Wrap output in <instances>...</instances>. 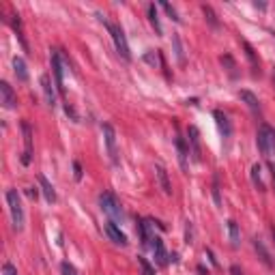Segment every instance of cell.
Listing matches in <instances>:
<instances>
[{
	"instance_id": "obj_1",
	"label": "cell",
	"mask_w": 275,
	"mask_h": 275,
	"mask_svg": "<svg viewBox=\"0 0 275 275\" xmlns=\"http://www.w3.org/2000/svg\"><path fill=\"white\" fill-rule=\"evenodd\" d=\"M99 204H101V211L110 217V222H114V224H123L125 213H123L121 202L116 200V196H114V194L103 192L101 196H99Z\"/></svg>"
},
{
	"instance_id": "obj_2",
	"label": "cell",
	"mask_w": 275,
	"mask_h": 275,
	"mask_svg": "<svg viewBox=\"0 0 275 275\" xmlns=\"http://www.w3.org/2000/svg\"><path fill=\"white\" fill-rule=\"evenodd\" d=\"M7 204H9V211H11V222L16 230L24 228V207H22V198H19L17 189H9L7 192Z\"/></svg>"
},
{
	"instance_id": "obj_3",
	"label": "cell",
	"mask_w": 275,
	"mask_h": 275,
	"mask_svg": "<svg viewBox=\"0 0 275 275\" xmlns=\"http://www.w3.org/2000/svg\"><path fill=\"white\" fill-rule=\"evenodd\" d=\"M256 142H258V148H260V153L262 155L271 157V155L275 153V129L271 127V125H260Z\"/></svg>"
},
{
	"instance_id": "obj_4",
	"label": "cell",
	"mask_w": 275,
	"mask_h": 275,
	"mask_svg": "<svg viewBox=\"0 0 275 275\" xmlns=\"http://www.w3.org/2000/svg\"><path fill=\"white\" fill-rule=\"evenodd\" d=\"M49 63H52L54 84H56V88H58V91L65 93V86H63V84H65V80H63V78H65V71H67V69H65V67H67V65H65L67 61H65V56L61 54V49H52V56H49Z\"/></svg>"
},
{
	"instance_id": "obj_5",
	"label": "cell",
	"mask_w": 275,
	"mask_h": 275,
	"mask_svg": "<svg viewBox=\"0 0 275 275\" xmlns=\"http://www.w3.org/2000/svg\"><path fill=\"white\" fill-rule=\"evenodd\" d=\"M108 31L112 34L114 39V46H116V52L121 54L125 61H131V52H129V46H127V39H125V32L121 26H116V24H108Z\"/></svg>"
},
{
	"instance_id": "obj_6",
	"label": "cell",
	"mask_w": 275,
	"mask_h": 275,
	"mask_svg": "<svg viewBox=\"0 0 275 275\" xmlns=\"http://www.w3.org/2000/svg\"><path fill=\"white\" fill-rule=\"evenodd\" d=\"M22 133H24V155H22V163L28 166L32 159V127L28 121H22Z\"/></svg>"
},
{
	"instance_id": "obj_7",
	"label": "cell",
	"mask_w": 275,
	"mask_h": 275,
	"mask_svg": "<svg viewBox=\"0 0 275 275\" xmlns=\"http://www.w3.org/2000/svg\"><path fill=\"white\" fill-rule=\"evenodd\" d=\"M187 144H189L192 159L198 163L200 159H202V148H200V131H198V127H194V125L187 129Z\"/></svg>"
},
{
	"instance_id": "obj_8",
	"label": "cell",
	"mask_w": 275,
	"mask_h": 275,
	"mask_svg": "<svg viewBox=\"0 0 275 275\" xmlns=\"http://www.w3.org/2000/svg\"><path fill=\"white\" fill-rule=\"evenodd\" d=\"M103 138H106V146H108V155L112 159V163H118V151H116V131H114L112 125H103Z\"/></svg>"
},
{
	"instance_id": "obj_9",
	"label": "cell",
	"mask_w": 275,
	"mask_h": 275,
	"mask_svg": "<svg viewBox=\"0 0 275 275\" xmlns=\"http://www.w3.org/2000/svg\"><path fill=\"white\" fill-rule=\"evenodd\" d=\"M56 84H52V78L48 76V73H43L41 76V91H43V99H46V103L49 108L56 106Z\"/></svg>"
},
{
	"instance_id": "obj_10",
	"label": "cell",
	"mask_w": 275,
	"mask_h": 275,
	"mask_svg": "<svg viewBox=\"0 0 275 275\" xmlns=\"http://www.w3.org/2000/svg\"><path fill=\"white\" fill-rule=\"evenodd\" d=\"M0 103L7 110H13L17 103V97H16V93H13V88L9 86V82H0Z\"/></svg>"
},
{
	"instance_id": "obj_11",
	"label": "cell",
	"mask_w": 275,
	"mask_h": 275,
	"mask_svg": "<svg viewBox=\"0 0 275 275\" xmlns=\"http://www.w3.org/2000/svg\"><path fill=\"white\" fill-rule=\"evenodd\" d=\"M155 177H157V183H159V187H162V192L166 194V196H172V183H170V178H168L166 168L157 163V166H155Z\"/></svg>"
},
{
	"instance_id": "obj_12",
	"label": "cell",
	"mask_w": 275,
	"mask_h": 275,
	"mask_svg": "<svg viewBox=\"0 0 275 275\" xmlns=\"http://www.w3.org/2000/svg\"><path fill=\"white\" fill-rule=\"evenodd\" d=\"M106 234L110 237V241H114L116 245H127V237H125V232L118 228V224L108 222L106 224Z\"/></svg>"
},
{
	"instance_id": "obj_13",
	"label": "cell",
	"mask_w": 275,
	"mask_h": 275,
	"mask_svg": "<svg viewBox=\"0 0 275 275\" xmlns=\"http://www.w3.org/2000/svg\"><path fill=\"white\" fill-rule=\"evenodd\" d=\"M213 116H215V121H217V127H219V131H222V136H224V138H230V136H232V125H230L226 114H224L222 110H215Z\"/></svg>"
},
{
	"instance_id": "obj_14",
	"label": "cell",
	"mask_w": 275,
	"mask_h": 275,
	"mask_svg": "<svg viewBox=\"0 0 275 275\" xmlns=\"http://www.w3.org/2000/svg\"><path fill=\"white\" fill-rule=\"evenodd\" d=\"M151 247H153V254H155V260H157V264H166L168 262V254H166V247H163V241L159 237H153V243H151Z\"/></svg>"
},
{
	"instance_id": "obj_15",
	"label": "cell",
	"mask_w": 275,
	"mask_h": 275,
	"mask_svg": "<svg viewBox=\"0 0 275 275\" xmlns=\"http://www.w3.org/2000/svg\"><path fill=\"white\" fill-rule=\"evenodd\" d=\"M239 97H241L243 101H245V106H247V108L258 116V114H260V101H258L256 95L249 93V91H241V93H239Z\"/></svg>"
},
{
	"instance_id": "obj_16",
	"label": "cell",
	"mask_w": 275,
	"mask_h": 275,
	"mask_svg": "<svg viewBox=\"0 0 275 275\" xmlns=\"http://www.w3.org/2000/svg\"><path fill=\"white\" fill-rule=\"evenodd\" d=\"M138 230H140V241H142V245L146 247V245L153 241V237H155V234L151 232V222H146V219L138 222Z\"/></svg>"
},
{
	"instance_id": "obj_17",
	"label": "cell",
	"mask_w": 275,
	"mask_h": 275,
	"mask_svg": "<svg viewBox=\"0 0 275 275\" xmlns=\"http://www.w3.org/2000/svg\"><path fill=\"white\" fill-rule=\"evenodd\" d=\"M39 183H41V189H43V196H46V200L49 204H54L56 202V192H54V187H52V183L48 181L46 177H43V174H39Z\"/></svg>"
},
{
	"instance_id": "obj_18",
	"label": "cell",
	"mask_w": 275,
	"mask_h": 275,
	"mask_svg": "<svg viewBox=\"0 0 275 275\" xmlns=\"http://www.w3.org/2000/svg\"><path fill=\"white\" fill-rule=\"evenodd\" d=\"M228 237H230V245L232 247H239L241 245V230H239V224L234 219L228 222Z\"/></svg>"
},
{
	"instance_id": "obj_19",
	"label": "cell",
	"mask_w": 275,
	"mask_h": 275,
	"mask_svg": "<svg viewBox=\"0 0 275 275\" xmlns=\"http://www.w3.org/2000/svg\"><path fill=\"white\" fill-rule=\"evenodd\" d=\"M13 69H16V76L19 82H28V69H26L24 58H19V56L13 58Z\"/></svg>"
},
{
	"instance_id": "obj_20",
	"label": "cell",
	"mask_w": 275,
	"mask_h": 275,
	"mask_svg": "<svg viewBox=\"0 0 275 275\" xmlns=\"http://www.w3.org/2000/svg\"><path fill=\"white\" fill-rule=\"evenodd\" d=\"M254 247H256V252L260 254V258H262V262L267 264V267H273V260H271V254L267 252V247H264V243L260 241L258 237H254Z\"/></svg>"
},
{
	"instance_id": "obj_21",
	"label": "cell",
	"mask_w": 275,
	"mask_h": 275,
	"mask_svg": "<svg viewBox=\"0 0 275 275\" xmlns=\"http://www.w3.org/2000/svg\"><path fill=\"white\" fill-rule=\"evenodd\" d=\"M177 151H178V163H181L183 170H187V146H185V140L177 138Z\"/></svg>"
},
{
	"instance_id": "obj_22",
	"label": "cell",
	"mask_w": 275,
	"mask_h": 275,
	"mask_svg": "<svg viewBox=\"0 0 275 275\" xmlns=\"http://www.w3.org/2000/svg\"><path fill=\"white\" fill-rule=\"evenodd\" d=\"M202 13H204V17H207V22L211 24V28L217 31V28H219V19H217V16H215L213 9L209 7V4H202Z\"/></svg>"
},
{
	"instance_id": "obj_23",
	"label": "cell",
	"mask_w": 275,
	"mask_h": 275,
	"mask_svg": "<svg viewBox=\"0 0 275 275\" xmlns=\"http://www.w3.org/2000/svg\"><path fill=\"white\" fill-rule=\"evenodd\" d=\"M13 31L17 32V39H19V43H22V48L28 49V43H26V39H24V31H22V22H19V16H13Z\"/></svg>"
},
{
	"instance_id": "obj_24",
	"label": "cell",
	"mask_w": 275,
	"mask_h": 275,
	"mask_svg": "<svg viewBox=\"0 0 275 275\" xmlns=\"http://www.w3.org/2000/svg\"><path fill=\"white\" fill-rule=\"evenodd\" d=\"M148 19H151V24L155 26V31H157V34H162V24H159V17H157V7H155V4H151V7H148Z\"/></svg>"
},
{
	"instance_id": "obj_25",
	"label": "cell",
	"mask_w": 275,
	"mask_h": 275,
	"mask_svg": "<svg viewBox=\"0 0 275 275\" xmlns=\"http://www.w3.org/2000/svg\"><path fill=\"white\" fill-rule=\"evenodd\" d=\"M138 264H140V269H142V275H155V269H153V264L148 262L144 256H138Z\"/></svg>"
},
{
	"instance_id": "obj_26",
	"label": "cell",
	"mask_w": 275,
	"mask_h": 275,
	"mask_svg": "<svg viewBox=\"0 0 275 275\" xmlns=\"http://www.w3.org/2000/svg\"><path fill=\"white\" fill-rule=\"evenodd\" d=\"M252 181L254 185L260 189V192H264V183H262V178H260V166L256 163V166H252Z\"/></svg>"
},
{
	"instance_id": "obj_27",
	"label": "cell",
	"mask_w": 275,
	"mask_h": 275,
	"mask_svg": "<svg viewBox=\"0 0 275 275\" xmlns=\"http://www.w3.org/2000/svg\"><path fill=\"white\" fill-rule=\"evenodd\" d=\"M243 48H245V54H247L249 63H252V67H254V69H258V61H256V54H254V48L249 46L247 41H243Z\"/></svg>"
},
{
	"instance_id": "obj_28",
	"label": "cell",
	"mask_w": 275,
	"mask_h": 275,
	"mask_svg": "<svg viewBox=\"0 0 275 275\" xmlns=\"http://www.w3.org/2000/svg\"><path fill=\"white\" fill-rule=\"evenodd\" d=\"M222 65H226V69H228V73L230 76H237V65H234V61L230 56H222Z\"/></svg>"
},
{
	"instance_id": "obj_29",
	"label": "cell",
	"mask_w": 275,
	"mask_h": 275,
	"mask_svg": "<svg viewBox=\"0 0 275 275\" xmlns=\"http://www.w3.org/2000/svg\"><path fill=\"white\" fill-rule=\"evenodd\" d=\"M172 41H174V52H177V58H178V63H185V56H183V48H181V39L174 34L172 37Z\"/></svg>"
},
{
	"instance_id": "obj_30",
	"label": "cell",
	"mask_w": 275,
	"mask_h": 275,
	"mask_svg": "<svg viewBox=\"0 0 275 275\" xmlns=\"http://www.w3.org/2000/svg\"><path fill=\"white\" fill-rule=\"evenodd\" d=\"M162 7H163V11H166L168 16H170V17L174 19V22H181V17L177 16V9H174L172 4H168V2H162Z\"/></svg>"
},
{
	"instance_id": "obj_31",
	"label": "cell",
	"mask_w": 275,
	"mask_h": 275,
	"mask_svg": "<svg viewBox=\"0 0 275 275\" xmlns=\"http://www.w3.org/2000/svg\"><path fill=\"white\" fill-rule=\"evenodd\" d=\"M144 61H146L148 65H159V63H162V58H159L157 52H146V54H144Z\"/></svg>"
},
{
	"instance_id": "obj_32",
	"label": "cell",
	"mask_w": 275,
	"mask_h": 275,
	"mask_svg": "<svg viewBox=\"0 0 275 275\" xmlns=\"http://www.w3.org/2000/svg\"><path fill=\"white\" fill-rule=\"evenodd\" d=\"M61 271H63V275H78L76 267H73V264H69V262H63L61 264Z\"/></svg>"
},
{
	"instance_id": "obj_33",
	"label": "cell",
	"mask_w": 275,
	"mask_h": 275,
	"mask_svg": "<svg viewBox=\"0 0 275 275\" xmlns=\"http://www.w3.org/2000/svg\"><path fill=\"white\" fill-rule=\"evenodd\" d=\"M213 198L217 204H222V198H219V178L217 177L213 178Z\"/></svg>"
},
{
	"instance_id": "obj_34",
	"label": "cell",
	"mask_w": 275,
	"mask_h": 275,
	"mask_svg": "<svg viewBox=\"0 0 275 275\" xmlns=\"http://www.w3.org/2000/svg\"><path fill=\"white\" fill-rule=\"evenodd\" d=\"M2 275H17V269L13 267L11 262H7V264L2 267Z\"/></svg>"
},
{
	"instance_id": "obj_35",
	"label": "cell",
	"mask_w": 275,
	"mask_h": 275,
	"mask_svg": "<svg viewBox=\"0 0 275 275\" xmlns=\"http://www.w3.org/2000/svg\"><path fill=\"white\" fill-rule=\"evenodd\" d=\"M73 177H76V181L82 178V166H80V162H73Z\"/></svg>"
},
{
	"instance_id": "obj_36",
	"label": "cell",
	"mask_w": 275,
	"mask_h": 275,
	"mask_svg": "<svg viewBox=\"0 0 275 275\" xmlns=\"http://www.w3.org/2000/svg\"><path fill=\"white\" fill-rule=\"evenodd\" d=\"M230 273H232V275H243V271L237 267V264H232V267H230Z\"/></svg>"
},
{
	"instance_id": "obj_37",
	"label": "cell",
	"mask_w": 275,
	"mask_h": 275,
	"mask_svg": "<svg viewBox=\"0 0 275 275\" xmlns=\"http://www.w3.org/2000/svg\"><path fill=\"white\" fill-rule=\"evenodd\" d=\"M28 196L34 200V198H37V189H28Z\"/></svg>"
},
{
	"instance_id": "obj_38",
	"label": "cell",
	"mask_w": 275,
	"mask_h": 275,
	"mask_svg": "<svg viewBox=\"0 0 275 275\" xmlns=\"http://www.w3.org/2000/svg\"><path fill=\"white\" fill-rule=\"evenodd\" d=\"M271 174H273V183H275V163H271Z\"/></svg>"
},
{
	"instance_id": "obj_39",
	"label": "cell",
	"mask_w": 275,
	"mask_h": 275,
	"mask_svg": "<svg viewBox=\"0 0 275 275\" xmlns=\"http://www.w3.org/2000/svg\"><path fill=\"white\" fill-rule=\"evenodd\" d=\"M271 234H273V241H275V226L271 228Z\"/></svg>"
}]
</instances>
